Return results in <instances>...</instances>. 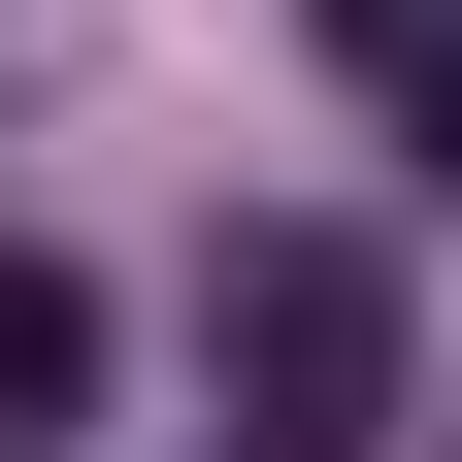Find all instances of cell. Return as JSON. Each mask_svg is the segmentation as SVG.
I'll list each match as a JSON object with an SVG mask.
<instances>
[{
  "instance_id": "7a4b0ae2",
  "label": "cell",
  "mask_w": 462,
  "mask_h": 462,
  "mask_svg": "<svg viewBox=\"0 0 462 462\" xmlns=\"http://www.w3.org/2000/svg\"><path fill=\"white\" fill-rule=\"evenodd\" d=\"M67 396H99V298H67V264H33V231H0V462L67 430Z\"/></svg>"
},
{
  "instance_id": "3957f363",
  "label": "cell",
  "mask_w": 462,
  "mask_h": 462,
  "mask_svg": "<svg viewBox=\"0 0 462 462\" xmlns=\"http://www.w3.org/2000/svg\"><path fill=\"white\" fill-rule=\"evenodd\" d=\"M330 33H430V0H330Z\"/></svg>"
},
{
  "instance_id": "6da1fadb",
  "label": "cell",
  "mask_w": 462,
  "mask_h": 462,
  "mask_svg": "<svg viewBox=\"0 0 462 462\" xmlns=\"http://www.w3.org/2000/svg\"><path fill=\"white\" fill-rule=\"evenodd\" d=\"M199 396H231V462H396V264L364 231H231L199 264Z\"/></svg>"
}]
</instances>
